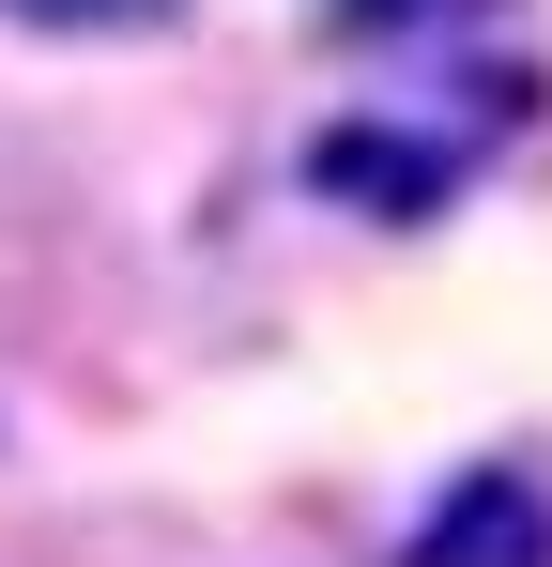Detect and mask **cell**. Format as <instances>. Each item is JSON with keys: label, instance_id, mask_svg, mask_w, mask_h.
<instances>
[{"label": "cell", "instance_id": "1", "mask_svg": "<svg viewBox=\"0 0 552 567\" xmlns=\"http://www.w3.org/2000/svg\"><path fill=\"white\" fill-rule=\"evenodd\" d=\"M415 567H552V506L522 475H460L446 506L415 522Z\"/></svg>", "mask_w": 552, "mask_h": 567}, {"label": "cell", "instance_id": "2", "mask_svg": "<svg viewBox=\"0 0 552 567\" xmlns=\"http://www.w3.org/2000/svg\"><path fill=\"white\" fill-rule=\"evenodd\" d=\"M16 31H62V47H108V31H170L184 0H0Z\"/></svg>", "mask_w": 552, "mask_h": 567}]
</instances>
